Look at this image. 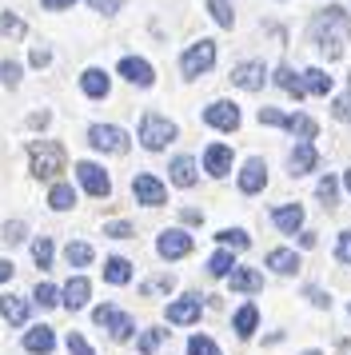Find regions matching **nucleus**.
<instances>
[{"instance_id": "nucleus-39", "label": "nucleus", "mask_w": 351, "mask_h": 355, "mask_svg": "<svg viewBox=\"0 0 351 355\" xmlns=\"http://www.w3.org/2000/svg\"><path fill=\"white\" fill-rule=\"evenodd\" d=\"M164 336H168V331H160V327H152V331H144V336L136 339V352H140V355L160 352V343H164Z\"/></svg>"}, {"instance_id": "nucleus-42", "label": "nucleus", "mask_w": 351, "mask_h": 355, "mask_svg": "<svg viewBox=\"0 0 351 355\" xmlns=\"http://www.w3.org/2000/svg\"><path fill=\"white\" fill-rule=\"evenodd\" d=\"M172 284H176L172 275H156V279H148L140 291H144V295H160V291H172Z\"/></svg>"}, {"instance_id": "nucleus-25", "label": "nucleus", "mask_w": 351, "mask_h": 355, "mask_svg": "<svg viewBox=\"0 0 351 355\" xmlns=\"http://www.w3.org/2000/svg\"><path fill=\"white\" fill-rule=\"evenodd\" d=\"M168 172H172L176 188H191V184H196V160H191V156H176Z\"/></svg>"}, {"instance_id": "nucleus-15", "label": "nucleus", "mask_w": 351, "mask_h": 355, "mask_svg": "<svg viewBox=\"0 0 351 355\" xmlns=\"http://www.w3.org/2000/svg\"><path fill=\"white\" fill-rule=\"evenodd\" d=\"M56 347V331L48 327V323H40V327H28L24 331V352L28 355H48Z\"/></svg>"}, {"instance_id": "nucleus-53", "label": "nucleus", "mask_w": 351, "mask_h": 355, "mask_svg": "<svg viewBox=\"0 0 351 355\" xmlns=\"http://www.w3.org/2000/svg\"><path fill=\"white\" fill-rule=\"evenodd\" d=\"M343 184H348V188H351V168H348V172H343Z\"/></svg>"}, {"instance_id": "nucleus-1", "label": "nucleus", "mask_w": 351, "mask_h": 355, "mask_svg": "<svg viewBox=\"0 0 351 355\" xmlns=\"http://www.w3.org/2000/svg\"><path fill=\"white\" fill-rule=\"evenodd\" d=\"M311 36H316L319 52H323L327 60L343 56V49H348V40H351V20H348V12H343L339 4L323 8V12L311 20Z\"/></svg>"}, {"instance_id": "nucleus-11", "label": "nucleus", "mask_w": 351, "mask_h": 355, "mask_svg": "<svg viewBox=\"0 0 351 355\" xmlns=\"http://www.w3.org/2000/svg\"><path fill=\"white\" fill-rule=\"evenodd\" d=\"M268 188V164L259 160V156H252V160L239 168V192L243 196H255Z\"/></svg>"}, {"instance_id": "nucleus-33", "label": "nucleus", "mask_w": 351, "mask_h": 355, "mask_svg": "<svg viewBox=\"0 0 351 355\" xmlns=\"http://www.w3.org/2000/svg\"><path fill=\"white\" fill-rule=\"evenodd\" d=\"M335 196H339V180L335 176H323L316 184V200L323 204V208H335Z\"/></svg>"}, {"instance_id": "nucleus-19", "label": "nucleus", "mask_w": 351, "mask_h": 355, "mask_svg": "<svg viewBox=\"0 0 351 355\" xmlns=\"http://www.w3.org/2000/svg\"><path fill=\"white\" fill-rule=\"evenodd\" d=\"M0 315L12 323V327H24L32 315V304L28 300H20V295H0Z\"/></svg>"}, {"instance_id": "nucleus-45", "label": "nucleus", "mask_w": 351, "mask_h": 355, "mask_svg": "<svg viewBox=\"0 0 351 355\" xmlns=\"http://www.w3.org/2000/svg\"><path fill=\"white\" fill-rule=\"evenodd\" d=\"M0 80L8 84V88H16V84H20V64H16V60H4V64H0Z\"/></svg>"}, {"instance_id": "nucleus-7", "label": "nucleus", "mask_w": 351, "mask_h": 355, "mask_svg": "<svg viewBox=\"0 0 351 355\" xmlns=\"http://www.w3.org/2000/svg\"><path fill=\"white\" fill-rule=\"evenodd\" d=\"M76 180H80V188H84L88 196H96V200H104V196L112 192L108 172H104L100 164H92V160H80L76 164Z\"/></svg>"}, {"instance_id": "nucleus-13", "label": "nucleus", "mask_w": 351, "mask_h": 355, "mask_svg": "<svg viewBox=\"0 0 351 355\" xmlns=\"http://www.w3.org/2000/svg\"><path fill=\"white\" fill-rule=\"evenodd\" d=\"M316 164H319L316 144H311V140H300V144H296V152H291V160H287V172H291V176H307Z\"/></svg>"}, {"instance_id": "nucleus-38", "label": "nucleus", "mask_w": 351, "mask_h": 355, "mask_svg": "<svg viewBox=\"0 0 351 355\" xmlns=\"http://www.w3.org/2000/svg\"><path fill=\"white\" fill-rule=\"evenodd\" d=\"M287 132H296L300 140H311L316 136V120L311 116H287Z\"/></svg>"}, {"instance_id": "nucleus-49", "label": "nucleus", "mask_w": 351, "mask_h": 355, "mask_svg": "<svg viewBox=\"0 0 351 355\" xmlns=\"http://www.w3.org/2000/svg\"><path fill=\"white\" fill-rule=\"evenodd\" d=\"M303 295H307V300H311L316 307H332V300H327V291H323V288H307Z\"/></svg>"}, {"instance_id": "nucleus-8", "label": "nucleus", "mask_w": 351, "mask_h": 355, "mask_svg": "<svg viewBox=\"0 0 351 355\" xmlns=\"http://www.w3.org/2000/svg\"><path fill=\"white\" fill-rule=\"evenodd\" d=\"M132 192H136V200H140L144 208H160V204H168V188H164L156 176H148V172H140V176L132 180Z\"/></svg>"}, {"instance_id": "nucleus-51", "label": "nucleus", "mask_w": 351, "mask_h": 355, "mask_svg": "<svg viewBox=\"0 0 351 355\" xmlns=\"http://www.w3.org/2000/svg\"><path fill=\"white\" fill-rule=\"evenodd\" d=\"M48 60H52V52H48V49H32V64H36V68H44Z\"/></svg>"}, {"instance_id": "nucleus-20", "label": "nucleus", "mask_w": 351, "mask_h": 355, "mask_svg": "<svg viewBox=\"0 0 351 355\" xmlns=\"http://www.w3.org/2000/svg\"><path fill=\"white\" fill-rule=\"evenodd\" d=\"M232 80H236L239 88H248V92H259V88H264V64H259V60L236 64V72H232Z\"/></svg>"}, {"instance_id": "nucleus-30", "label": "nucleus", "mask_w": 351, "mask_h": 355, "mask_svg": "<svg viewBox=\"0 0 351 355\" xmlns=\"http://www.w3.org/2000/svg\"><path fill=\"white\" fill-rule=\"evenodd\" d=\"M104 279H108V284H128V279H132V263L120 259V256H112L108 263H104Z\"/></svg>"}, {"instance_id": "nucleus-35", "label": "nucleus", "mask_w": 351, "mask_h": 355, "mask_svg": "<svg viewBox=\"0 0 351 355\" xmlns=\"http://www.w3.org/2000/svg\"><path fill=\"white\" fill-rule=\"evenodd\" d=\"M216 240H220L223 248H248V243H252V236H248L243 227H223V232H216Z\"/></svg>"}, {"instance_id": "nucleus-6", "label": "nucleus", "mask_w": 351, "mask_h": 355, "mask_svg": "<svg viewBox=\"0 0 351 355\" xmlns=\"http://www.w3.org/2000/svg\"><path fill=\"white\" fill-rule=\"evenodd\" d=\"M88 144H92L96 152L124 156V152H128V132L116 128V124H92V128H88Z\"/></svg>"}, {"instance_id": "nucleus-54", "label": "nucleus", "mask_w": 351, "mask_h": 355, "mask_svg": "<svg viewBox=\"0 0 351 355\" xmlns=\"http://www.w3.org/2000/svg\"><path fill=\"white\" fill-rule=\"evenodd\" d=\"M303 355H323V352H303Z\"/></svg>"}, {"instance_id": "nucleus-24", "label": "nucleus", "mask_w": 351, "mask_h": 355, "mask_svg": "<svg viewBox=\"0 0 351 355\" xmlns=\"http://www.w3.org/2000/svg\"><path fill=\"white\" fill-rule=\"evenodd\" d=\"M228 284H232V291H248V295H255V291L264 288V275L255 272V268H236V272L228 275Z\"/></svg>"}, {"instance_id": "nucleus-16", "label": "nucleus", "mask_w": 351, "mask_h": 355, "mask_svg": "<svg viewBox=\"0 0 351 355\" xmlns=\"http://www.w3.org/2000/svg\"><path fill=\"white\" fill-rule=\"evenodd\" d=\"M120 76L132 84H140V88H148V84L156 80V72H152V64L148 60H140V56H124L120 60Z\"/></svg>"}, {"instance_id": "nucleus-17", "label": "nucleus", "mask_w": 351, "mask_h": 355, "mask_svg": "<svg viewBox=\"0 0 351 355\" xmlns=\"http://www.w3.org/2000/svg\"><path fill=\"white\" fill-rule=\"evenodd\" d=\"M88 300H92V284H88L84 275H72V279L64 284V307H68V311H80Z\"/></svg>"}, {"instance_id": "nucleus-36", "label": "nucleus", "mask_w": 351, "mask_h": 355, "mask_svg": "<svg viewBox=\"0 0 351 355\" xmlns=\"http://www.w3.org/2000/svg\"><path fill=\"white\" fill-rule=\"evenodd\" d=\"M188 355H223L220 352V343L212 336H191L188 339Z\"/></svg>"}, {"instance_id": "nucleus-23", "label": "nucleus", "mask_w": 351, "mask_h": 355, "mask_svg": "<svg viewBox=\"0 0 351 355\" xmlns=\"http://www.w3.org/2000/svg\"><path fill=\"white\" fill-rule=\"evenodd\" d=\"M232 327H236L239 339L255 336V327H259V307H255V304H243L236 315H232Z\"/></svg>"}, {"instance_id": "nucleus-50", "label": "nucleus", "mask_w": 351, "mask_h": 355, "mask_svg": "<svg viewBox=\"0 0 351 355\" xmlns=\"http://www.w3.org/2000/svg\"><path fill=\"white\" fill-rule=\"evenodd\" d=\"M40 4H44L48 12H64V8H72L76 0H40Z\"/></svg>"}, {"instance_id": "nucleus-40", "label": "nucleus", "mask_w": 351, "mask_h": 355, "mask_svg": "<svg viewBox=\"0 0 351 355\" xmlns=\"http://www.w3.org/2000/svg\"><path fill=\"white\" fill-rule=\"evenodd\" d=\"M68 355H96L92 343L80 336V331H68Z\"/></svg>"}, {"instance_id": "nucleus-27", "label": "nucleus", "mask_w": 351, "mask_h": 355, "mask_svg": "<svg viewBox=\"0 0 351 355\" xmlns=\"http://www.w3.org/2000/svg\"><path fill=\"white\" fill-rule=\"evenodd\" d=\"M271 80L280 84V88H287V92H291L296 100H303V96H307V88H303V80H296V72H291L287 64H280V68H275V72H271Z\"/></svg>"}, {"instance_id": "nucleus-28", "label": "nucleus", "mask_w": 351, "mask_h": 355, "mask_svg": "<svg viewBox=\"0 0 351 355\" xmlns=\"http://www.w3.org/2000/svg\"><path fill=\"white\" fill-rule=\"evenodd\" d=\"M48 204H52V211H68L72 204H76V192H72V184H52V192H48Z\"/></svg>"}, {"instance_id": "nucleus-21", "label": "nucleus", "mask_w": 351, "mask_h": 355, "mask_svg": "<svg viewBox=\"0 0 351 355\" xmlns=\"http://www.w3.org/2000/svg\"><path fill=\"white\" fill-rule=\"evenodd\" d=\"M268 268L275 275H296V272H300V256H296V252H287V248H271V252H268Z\"/></svg>"}, {"instance_id": "nucleus-31", "label": "nucleus", "mask_w": 351, "mask_h": 355, "mask_svg": "<svg viewBox=\"0 0 351 355\" xmlns=\"http://www.w3.org/2000/svg\"><path fill=\"white\" fill-rule=\"evenodd\" d=\"M207 12L220 28H232L236 24V12H232V0H207Z\"/></svg>"}, {"instance_id": "nucleus-44", "label": "nucleus", "mask_w": 351, "mask_h": 355, "mask_svg": "<svg viewBox=\"0 0 351 355\" xmlns=\"http://www.w3.org/2000/svg\"><path fill=\"white\" fill-rule=\"evenodd\" d=\"M104 236H112V240H128V236H132V224H128V220H112V224H104Z\"/></svg>"}, {"instance_id": "nucleus-29", "label": "nucleus", "mask_w": 351, "mask_h": 355, "mask_svg": "<svg viewBox=\"0 0 351 355\" xmlns=\"http://www.w3.org/2000/svg\"><path fill=\"white\" fill-rule=\"evenodd\" d=\"M303 88L316 92V96H327V92H332V76H327L323 68H307V72H303Z\"/></svg>"}, {"instance_id": "nucleus-37", "label": "nucleus", "mask_w": 351, "mask_h": 355, "mask_svg": "<svg viewBox=\"0 0 351 355\" xmlns=\"http://www.w3.org/2000/svg\"><path fill=\"white\" fill-rule=\"evenodd\" d=\"M52 252H56V248H52V240H48V236H40V240L32 243V259H36V268H52Z\"/></svg>"}, {"instance_id": "nucleus-10", "label": "nucleus", "mask_w": 351, "mask_h": 355, "mask_svg": "<svg viewBox=\"0 0 351 355\" xmlns=\"http://www.w3.org/2000/svg\"><path fill=\"white\" fill-rule=\"evenodd\" d=\"M204 124H212V128H220V132H236L239 128V108L232 100H216V104L204 108Z\"/></svg>"}, {"instance_id": "nucleus-9", "label": "nucleus", "mask_w": 351, "mask_h": 355, "mask_svg": "<svg viewBox=\"0 0 351 355\" xmlns=\"http://www.w3.org/2000/svg\"><path fill=\"white\" fill-rule=\"evenodd\" d=\"M156 252H160L164 259H184V256L191 252V236L184 232V227H168V232H160Z\"/></svg>"}, {"instance_id": "nucleus-32", "label": "nucleus", "mask_w": 351, "mask_h": 355, "mask_svg": "<svg viewBox=\"0 0 351 355\" xmlns=\"http://www.w3.org/2000/svg\"><path fill=\"white\" fill-rule=\"evenodd\" d=\"M32 300L40 307H56V304H64V288H56V284H36Z\"/></svg>"}, {"instance_id": "nucleus-52", "label": "nucleus", "mask_w": 351, "mask_h": 355, "mask_svg": "<svg viewBox=\"0 0 351 355\" xmlns=\"http://www.w3.org/2000/svg\"><path fill=\"white\" fill-rule=\"evenodd\" d=\"M12 272H16L12 263H8V259H0V284H4V279H12Z\"/></svg>"}, {"instance_id": "nucleus-4", "label": "nucleus", "mask_w": 351, "mask_h": 355, "mask_svg": "<svg viewBox=\"0 0 351 355\" xmlns=\"http://www.w3.org/2000/svg\"><path fill=\"white\" fill-rule=\"evenodd\" d=\"M92 320L100 323V327H108V336L116 339V343H128V339H132V331H136V320H132L128 311H120V307H112V304L96 307Z\"/></svg>"}, {"instance_id": "nucleus-22", "label": "nucleus", "mask_w": 351, "mask_h": 355, "mask_svg": "<svg viewBox=\"0 0 351 355\" xmlns=\"http://www.w3.org/2000/svg\"><path fill=\"white\" fill-rule=\"evenodd\" d=\"M80 88H84V96L104 100L108 96V72H104V68H88V72L80 76Z\"/></svg>"}, {"instance_id": "nucleus-46", "label": "nucleus", "mask_w": 351, "mask_h": 355, "mask_svg": "<svg viewBox=\"0 0 351 355\" xmlns=\"http://www.w3.org/2000/svg\"><path fill=\"white\" fill-rule=\"evenodd\" d=\"M335 259H339V263H348V268H351V232H343V236L335 240Z\"/></svg>"}, {"instance_id": "nucleus-18", "label": "nucleus", "mask_w": 351, "mask_h": 355, "mask_svg": "<svg viewBox=\"0 0 351 355\" xmlns=\"http://www.w3.org/2000/svg\"><path fill=\"white\" fill-rule=\"evenodd\" d=\"M200 295H184V300H172L168 304V323H196L200 320Z\"/></svg>"}, {"instance_id": "nucleus-2", "label": "nucleus", "mask_w": 351, "mask_h": 355, "mask_svg": "<svg viewBox=\"0 0 351 355\" xmlns=\"http://www.w3.org/2000/svg\"><path fill=\"white\" fill-rule=\"evenodd\" d=\"M28 160H32V176L52 180L64 172V148L56 140H32L28 144Z\"/></svg>"}, {"instance_id": "nucleus-12", "label": "nucleus", "mask_w": 351, "mask_h": 355, "mask_svg": "<svg viewBox=\"0 0 351 355\" xmlns=\"http://www.w3.org/2000/svg\"><path fill=\"white\" fill-rule=\"evenodd\" d=\"M204 172L212 180H223L232 172V148L228 144H207L204 148Z\"/></svg>"}, {"instance_id": "nucleus-5", "label": "nucleus", "mask_w": 351, "mask_h": 355, "mask_svg": "<svg viewBox=\"0 0 351 355\" xmlns=\"http://www.w3.org/2000/svg\"><path fill=\"white\" fill-rule=\"evenodd\" d=\"M212 64H216V40H196V44H191V49L180 56V72H184L188 80L204 76Z\"/></svg>"}, {"instance_id": "nucleus-48", "label": "nucleus", "mask_w": 351, "mask_h": 355, "mask_svg": "<svg viewBox=\"0 0 351 355\" xmlns=\"http://www.w3.org/2000/svg\"><path fill=\"white\" fill-rule=\"evenodd\" d=\"M259 124H280V128H287V116L275 112V108H259Z\"/></svg>"}, {"instance_id": "nucleus-34", "label": "nucleus", "mask_w": 351, "mask_h": 355, "mask_svg": "<svg viewBox=\"0 0 351 355\" xmlns=\"http://www.w3.org/2000/svg\"><path fill=\"white\" fill-rule=\"evenodd\" d=\"M207 272L212 275H232L236 272V259H232V252H212V259H207Z\"/></svg>"}, {"instance_id": "nucleus-41", "label": "nucleus", "mask_w": 351, "mask_h": 355, "mask_svg": "<svg viewBox=\"0 0 351 355\" xmlns=\"http://www.w3.org/2000/svg\"><path fill=\"white\" fill-rule=\"evenodd\" d=\"M24 232H28V227H24V220H8L0 240H4V243H20V240H24Z\"/></svg>"}, {"instance_id": "nucleus-3", "label": "nucleus", "mask_w": 351, "mask_h": 355, "mask_svg": "<svg viewBox=\"0 0 351 355\" xmlns=\"http://www.w3.org/2000/svg\"><path fill=\"white\" fill-rule=\"evenodd\" d=\"M172 140H176V124L168 120V116L148 112L140 120V144L148 148V152H160V148H168Z\"/></svg>"}, {"instance_id": "nucleus-55", "label": "nucleus", "mask_w": 351, "mask_h": 355, "mask_svg": "<svg viewBox=\"0 0 351 355\" xmlns=\"http://www.w3.org/2000/svg\"><path fill=\"white\" fill-rule=\"evenodd\" d=\"M348 92H351V80H348Z\"/></svg>"}, {"instance_id": "nucleus-14", "label": "nucleus", "mask_w": 351, "mask_h": 355, "mask_svg": "<svg viewBox=\"0 0 351 355\" xmlns=\"http://www.w3.org/2000/svg\"><path fill=\"white\" fill-rule=\"evenodd\" d=\"M271 224L280 227V236H296L303 227V204H284L271 211Z\"/></svg>"}, {"instance_id": "nucleus-56", "label": "nucleus", "mask_w": 351, "mask_h": 355, "mask_svg": "<svg viewBox=\"0 0 351 355\" xmlns=\"http://www.w3.org/2000/svg\"><path fill=\"white\" fill-rule=\"evenodd\" d=\"M348 311H351V307H348Z\"/></svg>"}, {"instance_id": "nucleus-26", "label": "nucleus", "mask_w": 351, "mask_h": 355, "mask_svg": "<svg viewBox=\"0 0 351 355\" xmlns=\"http://www.w3.org/2000/svg\"><path fill=\"white\" fill-rule=\"evenodd\" d=\"M92 243H84V240H72L68 248H64V259H68V268H88L92 263Z\"/></svg>"}, {"instance_id": "nucleus-43", "label": "nucleus", "mask_w": 351, "mask_h": 355, "mask_svg": "<svg viewBox=\"0 0 351 355\" xmlns=\"http://www.w3.org/2000/svg\"><path fill=\"white\" fill-rule=\"evenodd\" d=\"M0 33L4 36H24V20L12 17V12H4V17H0Z\"/></svg>"}, {"instance_id": "nucleus-47", "label": "nucleus", "mask_w": 351, "mask_h": 355, "mask_svg": "<svg viewBox=\"0 0 351 355\" xmlns=\"http://www.w3.org/2000/svg\"><path fill=\"white\" fill-rule=\"evenodd\" d=\"M120 4H124V0H88V8H96V12H104V17H112V12H120Z\"/></svg>"}]
</instances>
